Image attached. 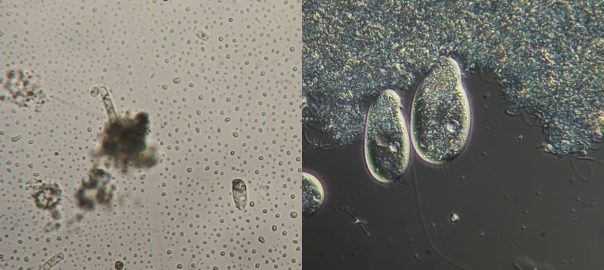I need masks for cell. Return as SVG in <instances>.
<instances>
[{
	"instance_id": "6da1fadb",
	"label": "cell",
	"mask_w": 604,
	"mask_h": 270,
	"mask_svg": "<svg viewBox=\"0 0 604 270\" xmlns=\"http://www.w3.org/2000/svg\"><path fill=\"white\" fill-rule=\"evenodd\" d=\"M471 125V107L461 69L453 58H443L414 95L410 117L414 149L427 163L449 162L466 148Z\"/></svg>"
},
{
	"instance_id": "7a4b0ae2",
	"label": "cell",
	"mask_w": 604,
	"mask_h": 270,
	"mask_svg": "<svg viewBox=\"0 0 604 270\" xmlns=\"http://www.w3.org/2000/svg\"><path fill=\"white\" fill-rule=\"evenodd\" d=\"M364 155L368 171L381 183L396 181L409 165L410 138L400 97L392 89L382 91L368 110Z\"/></svg>"
},
{
	"instance_id": "3957f363",
	"label": "cell",
	"mask_w": 604,
	"mask_h": 270,
	"mask_svg": "<svg viewBox=\"0 0 604 270\" xmlns=\"http://www.w3.org/2000/svg\"><path fill=\"white\" fill-rule=\"evenodd\" d=\"M324 198L320 182L312 175H302V206L303 210L315 211L322 204Z\"/></svg>"
}]
</instances>
